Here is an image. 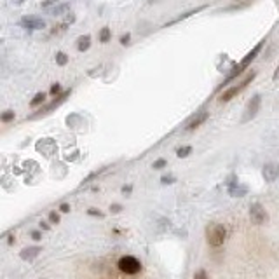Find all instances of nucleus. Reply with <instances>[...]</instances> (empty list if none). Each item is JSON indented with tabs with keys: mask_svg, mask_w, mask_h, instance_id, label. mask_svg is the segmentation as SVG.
I'll list each match as a JSON object with an SVG mask.
<instances>
[{
	"mask_svg": "<svg viewBox=\"0 0 279 279\" xmlns=\"http://www.w3.org/2000/svg\"><path fill=\"white\" fill-rule=\"evenodd\" d=\"M262 45H264V42H260V44H257V47H255V49H251L248 54H246L244 58H243V61H241V63H239V65H236V67H234V70H232V72H230V73H227V77H225V80H223L222 87L225 86L227 82H232V80H234L236 77H239L243 72H244L246 68H248V65L251 63V61L255 60V58H257L258 51L262 49Z\"/></svg>",
	"mask_w": 279,
	"mask_h": 279,
	"instance_id": "1",
	"label": "nucleus"
},
{
	"mask_svg": "<svg viewBox=\"0 0 279 279\" xmlns=\"http://www.w3.org/2000/svg\"><path fill=\"white\" fill-rule=\"evenodd\" d=\"M225 238H227V230L222 223H211V225H208L206 229V239L208 243L211 246H222L225 243Z\"/></svg>",
	"mask_w": 279,
	"mask_h": 279,
	"instance_id": "2",
	"label": "nucleus"
},
{
	"mask_svg": "<svg viewBox=\"0 0 279 279\" xmlns=\"http://www.w3.org/2000/svg\"><path fill=\"white\" fill-rule=\"evenodd\" d=\"M117 265H119V271L128 276H135L141 271V262L136 257H133V255H124V257L119 260Z\"/></svg>",
	"mask_w": 279,
	"mask_h": 279,
	"instance_id": "3",
	"label": "nucleus"
},
{
	"mask_svg": "<svg viewBox=\"0 0 279 279\" xmlns=\"http://www.w3.org/2000/svg\"><path fill=\"white\" fill-rule=\"evenodd\" d=\"M253 79H255V73H249L248 77H244V80H243L241 84H238V86H234V87H230V89H227L223 95H220V102L225 103V102H230L232 98H236V96L239 95V91L244 89V87L248 86V84L251 82Z\"/></svg>",
	"mask_w": 279,
	"mask_h": 279,
	"instance_id": "4",
	"label": "nucleus"
},
{
	"mask_svg": "<svg viewBox=\"0 0 279 279\" xmlns=\"http://www.w3.org/2000/svg\"><path fill=\"white\" fill-rule=\"evenodd\" d=\"M258 108H260V96L255 95L249 98L244 113H243V117H241V122H249L251 119H255V115L258 113Z\"/></svg>",
	"mask_w": 279,
	"mask_h": 279,
	"instance_id": "5",
	"label": "nucleus"
},
{
	"mask_svg": "<svg viewBox=\"0 0 279 279\" xmlns=\"http://www.w3.org/2000/svg\"><path fill=\"white\" fill-rule=\"evenodd\" d=\"M19 27L27 28V30H42L45 28V21L37 16H25L19 19Z\"/></svg>",
	"mask_w": 279,
	"mask_h": 279,
	"instance_id": "6",
	"label": "nucleus"
},
{
	"mask_svg": "<svg viewBox=\"0 0 279 279\" xmlns=\"http://www.w3.org/2000/svg\"><path fill=\"white\" fill-rule=\"evenodd\" d=\"M249 218H251L253 223L262 225V223H265V220H267V211L264 209V206H262V204L255 203L251 206V209H249Z\"/></svg>",
	"mask_w": 279,
	"mask_h": 279,
	"instance_id": "7",
	"label": "nucleus"
},
{
	"mask_svg": "<svg viewBox=\"0 0 279 279\" xmlns=\"http://www.w3.org/2000/svg\"><path fill=\"white\" fill-rule=\"evenodd\" d=\"M278 176H279V164L271 162V164H267V166L264 168V178L267 181H274Z\"/></svg>",
	"mask_w": 279,
	"mask_h": 279,
	"instance_id": "8",
	"label": "nucleus"
},
{
	"mask_svg": "<svg viewBox=\"0 0 279 279\" xmlns=\"http://www.w3.org/2000/svg\"><path fill=\"white\" fill-rule=\"evenodd\" d=\"M206 119H208V112H206V110H203L199 115H196V117L192 119V122H189V124H187V129H196L197 126L203 124Z\"/></svg>",
	"mask_w": 279,
	"mask_h": 279,
	"instance_id": "9",
	"label": "nucleus"
},
{
	"mask_svg": "<svg viewBox=\"0 0 279 279\" xmlns=\"http://www.w3.org/2000/svg\"><path fill=\"white\" fill-rule=\"evenodd\" d=\"M91 45V37L89 35H82V37L79 38V42H77V49L80 51V53H84V51L89 49Z\"/></svg>",
	"mask_w": 279,
	"mask_h": 279,
	"instance_id": "10",
	"label": "nucleus"
},
{
	"mask_svg": "<svg viewBox=\"0 0 279 279\" xmlns=\"http://www.w3.org/2000/svg\"><path fill=\"white\" fill-rule=\"evenodd\" d=\"M38 251H40V248H28V249H23L21 258H23V260H30V258L37 257Z\"/></svg>",
	"mask_w": 279,
	"mask_h": 279,
	"instance_id": "11",
	"label": "nucleus"
},
{
	"mask_svg": "<svg viewBox=\"0 0 279 279\" xmlns=\"http://www.w3.org/2000/svg\"><path fill=\"white\" fill-rule=\"evenodd\" d=\"M45 102V93H37V96H35L34 100L30 102V105L32 106H38L40 103H44Z\"/></svg>",
	"mask_w": 279,
	"mask_h": 279,
	"instance_id": "12",
	"label": "nucleus"
},
{
	"mask_svg": "<svg viewBox=\"0 0 279 279\" xmlns=\"http://www.w3.org/2000/svg\"><path fill=\"white\" fill-rule=\"evenodd\" d=\"M0 121H2V122H11V121H14V112H12V110H9V112H4L2 115H0Z\"/></svg>",
	"mask_w": 279,
	"mask_h": 279,
	"instance_id": "13",
	"label": "nucleus"
},
{
	"mask_svg": "<svg viewBox=\"0 0 279 279\" xmlns=\"http://www.w3.org/2000/svg\"><path fill=\"white\" fill-rule=\"evenodd\" d=\"M56 63L60 65V67H65V65L68 63V56L65 53H58L56 54Z\"/></svg>",
	"mask_w": 279,
	"mask_h": 279,
	"instance_id": "14",
	"label": "nucleus"
},
{
	"mask_svg": "<svg viewBox=\"0 0 279 279\" xmlns=\"http://www.w3.org/2000/svg\"><path fill=\"white\" fill-rule=\"evenodd\" d=\"M110 37H112V34H110L108 28H102V32H100V40H102V42H108Z\"/></svg>",
	"mask_w": 279,
	"mask_h": 279,
	"instance_id": "15",
	"label": "nucleus"
},
{
	"mask_svg": "<svg viewBox=\"0 0 279 279\" xmlns=\"http://www.w3.org/2000/svg\"><path fill=\"white\" fill-rule=\"evenodd\" d=\"M190 150H192L190 147H181V148H178V150H176V155H178V157H187V155L190 154Z\"/></svg>",
	"mask_w": 279,
	"mask_h": 279,
	"instance_id": "16",
	"label": "nucleus"
},
{
	"mask_svg": "<svg viewBox=\"0 0 279 279\" xmlns=\"http://www.w3.org/2000/svg\"><path fill=\"white\" fill-rule=\"evenodd\" d=\"M194 279H209V278H208L206 271H203V269H201V271H197L196 274H194Z\"/></svg>",
	"mask_w": 279,
	"mask_h": 279,
	"instance_id": "17",
	"label": "nucleus"
},
{
	"mask_svg": "<svg viewBox=\"0 0 279 279\" xmlns=\"http://www.w3.org/2000/svg\"><path fill=\"white\" fill-rule=\"evenodd\" d=\"M164 166H166V161H164V159H159V161L154 162L155 170H161V168H164Z\"/></svg>",
	"mask_w": 279,
	"mask_h": 279,
	"instance_id": "18",
	"label": "nucleus"
},
{
	"mask_svg": "<svg viewBox=\"0 0 279 279\" xmlns=\"http://www.w3.org/2000/svg\"><path fill=\"white\" fill-rule=\"evenodd\" d=\"M60 91H61V86H60V84H54V86L51 87V95H53V96H56L58 93H60Z\"/></svg>",
	"mask_w": 279,
	"mask_h": 279,
	"instance_id": "19",
	"label": "nucleus"
},
{
	"mask_svg": "<svg viewBox=\"0 0 279 279\" xmlns=\"http://www.w3.org/2000/svg\"><path fill=\"white\" fill-rule=\"evenodd\" d=\"M56 2H60V0H45V2H42V7H49V5L56 4Z\"/></svg>",
	"mask_w": 279,
	"mask_h": 279,
	"instance_id": "20",
	"label": "nucleus"
},
{
	"mask_svg": "<svg viewBox=\"0 0 279 279\" xmlns=\"http://www.w3.org/2000/svg\"><path fill=\"white\" fill-rule=\"evenodd\" d=\"M49 218H51V222H54V223H58V222H60V216H58L56 213H51V215H49Z\"/></svg>",
	"mask_w": 279,
	"mask_h": 279,
	"instance_id": "21",
	"label": "nucleus"
},
{
	"mask_svg": "<svg viewBox=\"0 0 279 279\" xmlns=\"http://www.w3.org/2000/svg\"><path fill=\"white\" fill-rule=\"evenodd\" d=\"M121 44H122V45H128V44H129V35H122Z\"/></svg>",
	"mask_w": 279,
	"mask_h": 279,
	"instance_id": "22",
	"label": "nucleus"
},
{
	"mask_svg": "<svg viewBox=\"0 0 279 279\" xmlns=\"http://www.w3.org/2000/svg\"><path fill=\"white\" fill-rule=\"evenodd\" d=\"M173 181H174V178L173 176H164V178H162V183H173Z\"/></svg>",
	"mask_w": 279,
	"mask_h": 279,
	"instance_id": "23",
	"label": "nucleus"
},
{
	"mask_svg": "<svg viewBox=\"0 0 279 279\" xmlns=\"http://www.w3.org/2000/svg\"><path fill=\"white\" fill-rule=\"evenodd\" d=\"M9 2H11L12 5H21L23 2H25V0H9Z\"/></svg>",
	"mask_w": 279,
	"mask_h": 279,
	"instance_id": "24",
	"label": "nucleus"
},
{
	"mask_svg": "<svg viewBox=\"0 0 279 279\" xmlns=\"http://www.w3.org/2000/svg\"><path fill=\"white\" fill-rule=\"evenodd\" d=\"M61 211L68 213V211H70V206H68V204H61Z\"/></svg>",
	"mask_w": 279,
	"mask_h": 279,
	"instance_id": "25",
	"label": "nucleus"
},
{
	"mask_svg": "<svg viewBox=\"0 0 279 279\" xmlns=\"http://www.w3.org/2000/svg\"><path fill=\"white\" fill-rule=\"evenodd\" d=\"M274 79H276V80L279 79V67H278V70H276V72H274Z\"/></svg>",
	"mask_w": 279,
	"mask_h": 279,
	"instance_id": "26",
	"label": "nucleus"
},
{
	"mask_svg": "<svg viewBox=\"0 0 279 279\" xmlns=\"http://www.w3.org/2000/svg\"><path fill=\"white\" fill-rule=\"evenodd\" d=\"M32 236H34V239H40V234H38V232H34Z\"/></svg>",
	"mask_w": 279,
	"mask_h": 279,
	"instance_id": "27",
	"label": "nucleus"
}]
</instances>
